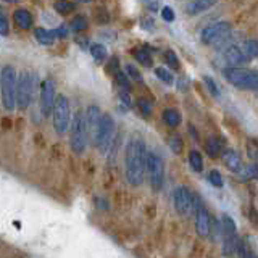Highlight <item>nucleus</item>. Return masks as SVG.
Masks as SVG:
<instances>
[{"mask_svg":"<svg viewBox=\"0 0 258 258\" xmlns=\"http://www.w3.org/2000/svg\"><path fill=\"white\" fill-rule=\"evenodd\" d=\"M231 33H233V28L228 21H219V23H215L212 26H207L200 38H202V42L205 45H223L226 40L229 39Z\"/></svg>","mask_w":258,"mask_h":258,"instance_id":"6e6552de","label":"nucleus"},{"mask_svg":"<svg viewBox=\"0 0 258 258\" xmlns=\"http://www.w3.org/2000/svg\"><path fill=\"white\" fill-rule=\"evenodd\" d=\"M138 107L140 110V113L144 115V117H150V112H152V107H150V102L147 99H139L138 100Z\"/></svg>","mask_w":258,"mask_h":258,"instance_id":"f704fd0d","label":"nucleus"},{"mask_svg":"<svg viewBox=\"0 0 258 258\" xmlns=\"http://www.w3.org/2000/svg\"><path fill=\"white\" fill-rule=\"evenodd\" d=\"M55 82L52 79H44L40 84V112L44 117H50L52 115V108H54L55 103Z\"/></svg>","mask_w":258,"mask_h":258,"instance_id":"ddd939ff","label":"nucleus"},{"mask_svg":"<svg viewBox=\"0 0 258 258\" xmlns=\"http://www.w3.org/2000/svg\"><path fill=\"white\" fill-rule=\"evenodd\" d=\"M221 233H223V254L224 257H234L236 255V245H238V226L234 219L223 215L221 218Z\"/></svg>","mask_w":258,"mask_h":258,"instance_id":"9d476101","label":"nucleus"},{"mask_svg":"<svg viewBox=\"0 0 258 258\" xmlns=\"http://www.w3.org/2000/svg\"><path fill=\"white\" fill-rule=\"evenodd\" d=\"M17 70L12 65H5L0 73V94L5 110L12 112L17 107Z\"/></svg>","mask_w":258,"mask_h":258,"instance_id":"f03ea898","label":"nucleus"},{"mask_svg":"<svg viewBox=\"0 0 258 258\" xmlns=\"http://www.w3.org/2000/svg\"><path fill=\"white\" fill-rule=\"evenodd\" d=\"M124 75L129 78V81L133 79V81H136V82H142L140 73H139V70H138V68H136L134 65H128V66H126V73H124Z\"/></svg>","mask_w":258,"mask_h":258,"instance_id":"c756f323","label":"nucleus"},{"mask_svg":"<svg viewBox=\"0 0 258 258\" xmlns=\"http://www.w3.org/2000/svg\"><path fill=\"white\" fill-rule=\"evenodd\" d=\"M52 119L54 128L59 134H65L71 124V107L70 100L65 96H57L54 108H52Z\"/></svg>","mask_w":258,"mask_h":258,"instance_id":"423d86ee","label":"nucleus"},{"mask_svg":"<svg viewBox=\"0 0 258 258\" xmlns=\"http://www.w3.org/2000/svg\"><path fill=\"white\" fill-rule=\"evenodd\" d=\"M161 117H163V121H165V124L170 126V128H178V126L181 124V115H179V112L175 108H166Z\"/></svg>","mask_w":258,"mask_h":258,"instance_id":"412c9836","label":"nucleus"},{"mask_svg":"<svg viewBox=\"0 0 258 258\" xmlns=\"http://www.w3.org/2000/svg\"><path fill=\"white\" fill-rule=\"evenodd\" d=\"M0 34L2 36L8 34V21H7V17H5V13L2 12H0Z\"/></svg>","mask_w":258,"mask_h":258,"instance_id":"4c0bfd02","label":"nucleus"},{"mask_svg":"<svg viewBox=\"0 0 258 258\" xmlns=\"http://www.w3.org/2000/svg\"><path fill=\"white\" fill-rule=\"evenodd\" d=\"M155 75L160 81H163L165 84H173V81H175V78H173L170 70H166V68H163V66L155 68Z\"/></svg>","mask_w":258,"mask_h":258,"instance_id":"cd10ccee","label":"nucleus"},{"mask_svg":"<svg viewBox=\"0 0 258 258\" xmlns=\"http://www.w3.org/2000/svg\"><path fill=\"white\" fill-rule=\"evenodd\" d=\"M115 78H117L118 86L123 87L124 92H129V89H131V81H129V78L126 76L124 73H121V71H118L117 75H115Z\"/></svg>","mask_w":258,"mask_h":258,"instance_id":"7c9ffc66","label":"nucleus"},{"mask_svg":"<svg viewBox=\"0 0 258 258\" xmlns=\"http://www.w3.org/2000/svg\"><path fill=\"white\" fill-rule=\"evenodd\" d=\"M239 178L242 179V181H252V179H257V166L255 165H247V166H242L240 171L238 173Z\"/></svg>","mask_w":258,"mask_h":258,"instance_id":"393cba45","label":"nucleus"},{"mask_svg":"<svg viewBox=\"0 0 258 258\" xmlns=\"http://www.w3.org/2000/svg\"><path fill=\"white\" fill-rule=\"evenodd\" d=\"M194 213H196V231L200 238H208L212 231V218L203 202L197 196H194Z\"/></svg>","mask_w":258,"mask_h":258,"instance_id":"9b49d317","label":"nucleus"},{"mask_svg":"<svg viewBox=\"0 0 258 258\" xmlns=\"http://www.w3.org/2000/svg\"><path fill=\"white\" fill-rule=\"evenodd\" d=\"M203 82H205V86L208 87V91L212 96L215 97H219V91H218V86H217V82L213 81V78H210V76H203Z\"/></svg>","mask_w":258,"mask_h":258,"instance_id":"72a5a7b5","label":"nucleus"},{"mask_svg":"<svg viewBox=\"0 0 258 258\" xmlns=\"http://www.w3.org/2000/svg\"><path fill=\"white\" fill-rule=\"evenodd\" d=\"M215 5V2H203V0H197V2H189L186 5V10L189 15H200L203 12H208Z\"/></svg>","mask_w":258,"mask_h":258,"instance_id":"6ab92c4d","label":"nucleus"},{"mask_svg":"<svg viewBox=\"0 0 258 258\" xmlns=\"http://www.w3.org/2000/svg\"><path fill=\"white\" fill-rule=\"evenodd\" d=\"M242 49H244V52L247 54V57H249L250 60H254L257 54H258V45H257V40L255 39H249L245 40L244 44H242Z\"/></svg>","mask_w":258,"mask_h":258,"instance_id":"a878e982","label":"nucleus"},{"mask_svg":"<svg viewBox=\"0 0 258 258\" xmlns=\"http://www.w3.org/2000/svg\"><path fill=\"white\" fill-rule=\"evenodd\" d=\"M168 144H170V147L173 149V152H175V154H179V152L182 150V140H181V138H179V136H173V138H170Z\"/></svg>","mask_w":258,"mask_h":258,"instance_id":"c9c22d12","label":"nucleus"},{"mask_svg":"<svg viewBox=\"0 0 258 258\" xmlns=\"http://www.w3.org/2000/svg\"><path fill=\"white\" fill-rule=\"evenodd\" d=\"M33 92H34V81L33 75L28 71H23L17 78V107L26 110L33 103Z\"/></svg>","mask_w":258,"mask_h":258,"instance_id":"1a4fd4ad","label":"nucleus"},{"mask_svg":"<svg viewBox=\"0 0 258 258\" xmlns=\"http://www.w3.org/2000/svg\"><path fill=\"white\" fill-rule=\"evenodd\" d=\"M223 147H224V142L219 138H210L207 139V144H205V149H207L208 155L212 157V159H217L218 155L223 154L224 152Z\"/></svg>","mask_w":258,"mask_h":258,"instance_id":"a211bd4d","label":"nucleus"},{"mask_svg":"<svg viewBox=\"0 0 258 258\" xmlns=\"http://www.w3.org/2000/svg\"><path fill=\"white\" fill-rule=\"evenodd\" d=\"M115 134V119L110 113H102V118H100L97 133L94 136V145L102 152V154H107L110 145H112V139Z\"/></svg>","mask_w":258,"mask_h":258,"instance_id":"0eeeda50","label":"nucleus"},{"mask_svg":"<svg viewBox=\"0 0 258 258\" xmlns=\"http://www.w3.org/2000/svg\"><path fill=\"white\" fill-rule=\"evenodd\" d=\"M119 99L123 100V103H124L128 108L133 107V103H131V97L128 96V92H124V91H123V92H119Z\"/></svg>","mask_w":258,"mask_h":258,"instance_id":"ea45409f","label":"nucleus"},{"mask_svg":"<svg viewBox=\"0 0 258 258\" xmlns=\"http://www.w3.org/2000/svg\"><path fill=\"white\" fill-rule=\"evenodd\" d=\"M13 21H15V24H17L20 29H29L31 26H33V15H31V12H28V10H24V8L15 10Z\"/></svg>","mask_w":258,"mask_h":258,"instance_id":"f3484780","label":"nucleus"},{"mask_svg":"<svg viewBox=\"0 0 258 258\" xmlns=\"http://www.w3.org/2000/svg\"><path fill=\"white\" fill-rule=\"evenodd\" d=\"M208 182L213 184L215 187H221L223 186V176H221V173L217 170H212L208 173Z\"/></svg>","mask_w":258,"mask_h":258,"instance_id":"2f4dec72","label":"nucleus"},{"mask_svg":"<svg viewBox=\"0 0 258 258\" xmlns=\"http://www.w3.org/2000/svg\"><path fill=\"white\" fill-rule=\"evenodd\" d=\"M145 142L139 136H133L124 152V175L131 186H140L145 175Z\"/></svg>","mask_w":258,"mask_h":258,"instance_id":"f257e3e1","label":"nucleus"},{"mask_svg":"<svg viewBox=\"0 0 258 258\" xmlns=\"http://www.w3.org/2000/svg\"><path fill=\"white\" fill-rule=\"evenodd\" d=\"M223 75L229 84H233L238 89H242V91H257L258 89L257 73L252 70H244V68H224Z\"/></svg>","mask_w":258,"mask_h":258,"instance_id":"7ed1b4c3","label":"nucleus"},{"mask_svg":"<svg viewBox=\"0 0 258 258\" xmlns=\"http://www.w3.org/2000/svg\"><path fill=\"white\" fill-rule=\"evenodd\" d=\"M145 7L157 10V8H159V2H147V3H145Z\"/></svg>","mask_w":258,"mask_h":258,"instance_id":"79ce46f5","label":"nucleus"},{"mask_svg":"<svg viewBox=\"0 0 258 258\" xmlns=\"http://www.w3.org/2000/svg\"><path fill=\"white\" fill-rule=\"evenodd\" d=\"M89 50H91L92 59L97 63H102V61H105V59H107V49H105V45H102V44H92Z\"/></svg>","mask_w":258,"mask_h":258,"instance_id":"b1692460","label":"nucleus"},{"mask_svg":"<svg viewBox=\"0 0 258 258\" xmlns=\"http://www.w3.org/2000/svg\"><path fill=\"white\" fill-rule=\"evenodd\" d=\"M75 8H76V3H73V2H57L55 3V10L60 15H68V13L75 12Z\"/></svg>","mask_w":258,"mask_h":258,"instance_id":"c85d7f7f","label":"nucleus"},{"mask_svg":"<svg viewBox=\"0 0 258 258\" xmlns=\"http://www.w3.org/2000/svg\"><path fill=\"white\" fill-rule=\"evenodd\" d=\"M70 145L76 155L84 154L87 147V129L84 121V112H78L70 124Z\"/></svg>","mask_w":258,"mask_h":258,"instance_id":"39448f33","label":"nucleus"},{"mask_svg":"<svg viewBox=\"0 0 258 258\" xmlns=\"http://www.w3.org/2000/svg\"><path fill=\"white\" fill-rule=\"evenodd\" d=\"M165 61L173 68V70H179V60H178L176 54L171 49L165 52Z\"/></svg>","mask_w":258,"mask_h":258,"instance_id":"473e14b6","label":"nucleus"},{"mask_svg":"<svg viewBox=\"0 0 258 258\" xmlns=\"http://www.w3.org/2000/svg\"><path fill=\"white\" fill-rule=\"evenodd\" d=\"M173 203H175V210L179 217L186 218L194 212V194L187 187L179 186L173 194Z\"/></svg>","mask_w":258,"mask_h":258,"instance_id":"f8f14e48","label":"nucleus"},{"mask_svg":"<svg viewBox=\"0 0 258 258\" xmlns=\"http://www.w3.org/2000/svg\"><path fill=\"white\" fill-rule=\"evenodd\" d=\"M161 17L166 23H171V21H175V10L171 7H165L161 10Z\"/></svg>","mask_w":258,"mask_h":258,"instance_id":"e433bc0d","label":"nucleus"},{"mask_svg":"<svg viewBox=\"0 0 258 258\" xmlns=\"http://www.w3.org/2000/svg\"><path fill=\"white\" fill-rule=\"evenodd\" d=\"M224 59L231 65L229 68H239L240 65H244V63L250 61V59L247 57L244 49H242V45H231V47H228L226 52H224Z\"/></svg>","mask_w":258,"mask_h":258,"instance_id":"4468645a","label":"nucleus"},{"mask_svg":"<svg viewBox=\"0 0 258 258\" xmlns=\"http://www.w3.org/2000/svg\"><path fill=\"white\" fill-rule=\"evenodd\" d=\"M145 173L149 176V182L155 192H159L165 184V163L161 157L155 152L147 150L145 155Z\"/></svg>","mask_w":258,"mask_h":258,"instance_id":"20e7f679","label":"nucleus"},{"mask_svg":"<svg viewBox=\"0 0 258 258\" xmlns=\"http://www.w3.org/2000/svg\"><path fill=\"white\" fill-rule=\"evenodd\" d=\"M34 38L42 45H52L55 42L54 33L49 31V29H44V28H36L34 29Z\"/></svg>","mask_w":258,"mask_h":258,"instance_id":"aec40b11","label":"nucleus"},{"mask_svg":"<svg viewBox=\"0 0 258 258\" xmlns=\"http://www.w3.org/2000/svg\"><path fill=\"white\" fill-rule=\"evenodd\" d=\"M189 165H191L192 170L197 173L203 170V159H202V155H200V152L192 150L191 154H189Z\"/></svg>","mask_w":258,"mask_h":258,"instance_id":"5701e85b","label":"nucleus"},{"mask_svg":"<svg viewBox=\"0 0 258 258\" xmlns=\"http://www.w3.org/2000/svg\"><path fill=\"white\" fill-rule=\"evenodd\" d=\"M134 59L138 60L140 65L144 66H152V63H154V59H152V54L147 49H138L134 52Z\"/></svg>","mask_w":258,"mask_h":258,"instance_id":"4be33fe9","label":"nucleus"},{"mask_svg":"<svg viewBox=\"0 0 258 258\" xmlns=\"http://www.w3.org/2000/svg\"><path fill=\"white\" fill-rule=\"evenodd\" d=\"M223 161H224V165L228 166V170L234 171V173H239L240 168L244 166V165H242L240 155L236 150H226V152H223Z\"/></svg>","mask_w":258,"mask_h":258,"instance_id":"dca6fc26","label":"nucleus"},{"mask_svg":"<svg viewBox=\"0 0 258 258\" xmlns=\"http://www.w3.org/2000/svg\"><path fill=\"white\" fill-rule=\"evenodd\" d=\"M52 33H54L55 38H57V36H59V38H66V36H68V29H66V26H60L59 29L52 31Z\"/></svg>","mask_w":258,"mask_h":258,"instance_id":"58836bf2","label":"nucleus"},{"mask_svg":"<svg viewBox=\"0 0 258 258\" xmlns=\"http://www.w3.org/2000/svg\"><path fill=\"white\" fill-rule=\"evenodd\" d=\"M71 29L76 31V33H81V31H86L87 29V20L86 17H82V15H79V17H75L71 21Z\"/></svg>","mask_w":258,"mask_h":258,"instance_id":"bb28decb","label":"nucleus"},{"mask_svg":"<svg viewBox=\"0 0 258 258\" xmlns=\"http://www.w3.org/2000/svg\"><path fill=\"white\" fill-rule=\"evenodd\" d=\"M118 59H112L110 60V71H113V75H117V73L119 71L118 68H119V65H118Z\"/></svg>","mask_w":258,"mask_h":258,"instance_id":"a19ab883","label":"nucleus"},{"mask_svg":"<svg viewBox=\"0 0 258 258\" xmlns=\"http://www.w3.org/2000/svg\"><path fill=\"white\" fill-rule=\"evenodd\" d=\"M100 118H102V112H100V108L97 107V105H91V107H87L86 113H84V121H86L87 136H91L92 139L97 133Z\"/></svg>","mask_w":258,"mask_h":258,"instance_id":"2eb2a0df","label":"nucleus"}]
</instances>
